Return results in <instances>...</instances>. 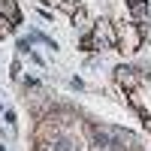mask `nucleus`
<instances>
[{
    "mask_svg": "<svg viewBox=\"0 0 151 151\" xmlns=\"http://www.w3.org/2000/svg\"><path fill=\"white\" fill-rule=\"evenodd\" d=\"M0 12H3V15H9L12 21H18V9H15V3H12V0H0Z\"/></svg>",
    "mask_w": 151,
    "mask_h": 151,
    "instance_id": "1",
    "label": "nucleus"
},
{
    "mask_svg": "<svg viewBox=\"0 0 151 151\" xmlns=\"http://www.w3.org/2000/svg\"><path fill=\"white\" fill-rule=\"evenodd\" d=\"M130 12L136 18H145V12H148V6H145V0H130Z\"/></svg>",
    "mask_w": 151,
    "mask_h": 151,
    "instance_id": "2",
    "label": "nucleus"
}]
</instances>
